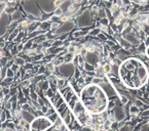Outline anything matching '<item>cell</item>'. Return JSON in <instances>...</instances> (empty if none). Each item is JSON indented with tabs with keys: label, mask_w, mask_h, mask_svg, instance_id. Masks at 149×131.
Returning <instances> with one entry per match:
<instances>
[{
	"label": "cell",
	"mask_w": 149,
	"mask_h": 131,
	"mask_svg": "<svg viewBox=\"0 0 149 131\" xmlns=\"http://www.w3.org/2000/svg\"><path fill=\"white\" fill-rule=\"evenodd\" d=\"M6 71H7V68H6V67H2L1 73H0V79L4 80V79L6 78Z\"/></svg>",
	"instance_id": "obj_17"
},
{
	"label": "cell",
	"mask_w": 149,
	"mask_h": 131,
	"mask_svg": "<svg viewBox=\"0 0 149 131\" xmlns=\"http://www.w3.org/2000/svg\"><path fill=\"white\" fill-rule=\"evenodd\" d=\"M14 76H16V73H14L13 70H11L10 68H7L6 77H8V78H14Z\"/></svg>",
	"instance_id": "obj_16"
},
{
	"label": "cell",
	"mask_w": 149,
	"mask_h": 131,
	"mask_svg": "<svg viewBox=\"0 0 149 131\" xmlns=\"http://www.w3.org/2000/svg\"><path fill=\"white\" fill-rule=\"evenodd\" d=\"M14 63H16L17 65H19L20 67H23V66L26 65V60H25V59H23V57H16Z\"/></svg>",
	"instance_id": "obj_13"
},
{
	"label": "cell",
	"mask_w": 149,
	"mask_h": 131,
	"mask_svg": "<svg viewBox=\"0 0 149 131\" xmlns=\"http://www.w3.org/2000/svg\"><path fill=\"white\" fill-rule=\"evenodd\" d=\"M55 67H56V66L53 65L52 61H49V63H47V65H46V70L52 74V73L55 72Z\"/></svg>",
	"instance_id": "obj_15"
},
{
	"label": "cell",
	"mask_w": 149,
	"mask_h": 131,
	"mask_svg": "<svg viewBox=\"0 0 149 131\" xmlns=\"http://www.w3.org/2000/svg\"><path fill=\"white\" fill-rule=\"evenodd\" d=\"M118 76L123 85L129 89H140L147 84L149 73L143 60L129 57L118 67Z\"/></svg>",
	"instance_id": "obj_1"
},
{
	"label": "cell",
	"mask_w": 149,
	"mask_h": 131,
	"mask_svg": "<svg viewBox=\"0 0 149 131\" xmlns=\"http://www.w3.org/2000/svg\"><path fill=\"white\" fill-rule=\"evenodd\" d=\"M80 101L91 115H99L108 110V95L100 85H85L80 91Z\"/></svg>",
	"instance_id": "obj_2"
},
{
	"label": "cell",
	"mask_w": 149,
	"mask_h": 131,
	"mask_svg": "<svg viewBox=\"0 0 149 131\" xmlns=\"http://www.w3.org/2000/svg\"><path fill=\"white\" fill-rule=\"evenodd\" d=\"M24 9L27 11V13L29 14H32L34 17H40V10L36 7V4L33 0H23L21 2Z\"/></svg>",
	"instance_id": "obj_4"
},
{
	"label": "cell",
	"mask_w": 149,
	"mask_h": 131,
	"mask_svg": "<svg viewBox=\"0 0 149 131\" xmlns=\"http://www.w3.org/2000/svg\"><path fill=\"white\" fill-rule=\"evenodd\" d=\"M101 25H103V26H108L109 25V20L107 18H101Z\"/></svg>",
	"instance_id": "obj_21"
},
{
	"label": "cell",
	"mask_w": 149,
	"mask_h": 131,
	"mask_svg": "<svg viewBox=\"0 0 149 131\" xmlns=\"http://www.w3.org/2000/svg\"><path fill=\"white\" fill-rule=\"evenodd\" d=\"M145 55H146V57H148V59H149V45L146 47V50H145Z\"/></svg>",
	"instance_id": "obj_28"
},
{
	"label": "cell",
	"mask_w": 149,
	"mask_h": 131,
	"mask_svg": "<svg viewBox=\"0 0 149 131\" xmlns=\"http://www.w3.org/2000/svg\"><path fill=\"white\" fill-rule=\"evenodd\" d=\"M22 13L20 10H16L14 12L10 15V18H11V22H19L22 18Z\"/></svg>",
	"instance_id": "obj_7"
},
{
	"label": "cell",
	"mask_w": 149,
	"mask_h": 131,
	"mask_svg": "<svg viewBox=\"0 0 149 131\" xmlns=\"http://www.w3.org/2000/svg\"><path fill=\"white\" fill-rule=\"evenodd\" d=\"M57 78H58V84H57V87H58L60 90H61V89H63L64 87H66L67 85H69V83L66 82V81H65L64 79L59 78V77H57Z\"/></svg>",
	"instance_id": "obj_9"
},
{
	"label": "cell",
	"mask_w": 149,
	"mask_h": 131,
	"mask_svg": "<svg viewBox=\"0 0 149 131\" xmlns=\"http://www.w3.org/2000/svg\"><path fill=\"white\" fill-rule=\"evenodd\" d=\"M74 28V23L72 21H68V22H65V24H63L61 27H59V29L56 31V35H61L63 33H67L68 31H71L72 29Z\"/></svg>",
	"instance_id": "obj_5"
},
{
	"label": "cell",
	"mask_w": 149,
	"mask_h": 131,
	"mask_svg": "<svg viewBox=\"0 0 149 131\" xmlns=\"http://www.w3.org/2000/svg\"><path fill=\"white\" fill-rule=\"evenodd\" d=\"M63 13H64V11H63V9L61 8V7H56L55 10H53V15H56V17L62 18Z\"/></svg>",
	"instance_id": "obj_11"
},
{
	"label": "cell",
	"mask_w": 149,
	"mask_h": 131,
	"mask_svg": "<svg viewBox=\"0 0 149 131\" xmlns=\"http://www.w3.org/2000/svg\"><path fill=\"white\" fill-rule=\"evenodd\" d=\"M103 1H104V2H108L109 0H103Z\"/></svg>",
	"instance_id": "obj_31"
},
{
	"label": "cell",
	"mask_w": 149,
	"mask_h": 131,
	"mask_svg": "<svg viewBox=\"0 0 149 131\" xmlns=\"http://www.w3.org/2000/svg\"><path fill=\"white\" fill-rule=\"evenodd\" d=\"M139 107H137L135 103H133V105L130 107V114L132 115V116H137V115L139 114Z\"/></svg>",
	"instance_id": "obj_10"
},
{
	"label": "cell",
	"mask_w": 149,
	"mask_h": 131,
	"mask_svg": "<svg viewBox=\"0 0 149 131\" xmlns=\"http://www.w3.org/2000/svg\"><path fill=\"white\" fill-rule=\"evenodd\" d=\"M28 131H30V130H28Z\"/></svg>",
	"instance_id": "obj_32"
},
{
	"label": "cell",
	"mask_w": 149,
	"mask_h": 131,
	"mask_svg": "<svg viewBox=\"0 0 149 131\" xmlns=\"http://www.w3.org/2000/svg\"><path fill=\"white\" fill-rule=\"evenodd\" d=\"M141 115H142L143 117H145V116H148V115H149V110H146V111L142 112V114H141Z\"/></svg>",
	"instance_id": "obj_27"
},
{
	"label": "cell",
	"mask_w": 149,
	"mask_h": 131,
	"mask_svg": "<svg viewBox=\"0 0 149 131\" xmlns=\"http://www.w3.org/2000/svg\"><path fill=\"white\" fill-rule=\"evenodd\" d=\"M114 117H115V120L117 122H121L123 120H124L125 118V112L123 111V109L120 106H115L114 107Z\"/></svg>",
	"instance_id": "obj_6"
},
{
	"label": "cell",
	"mask_w": 149,
	"mask_h": 131,
	"mask_svg": "<svg viewBox=\"0 0 149 131\" xmlns=\"http://www.w3.org/2000/svg\"><path fill=\"white\" fill-rule=\"evenodd\" d=\"M103 68H104V72H105V74H109V73H111V71H112V66H111V64H110V63H106V64H104Z\"/></svg>",
	"instance_id": "obj_12"
},
{
	"label": "cell",
	"mask_w": 149,
	"mask_h": 131,
	"mask_svg": "<svg viewBox=\"0 0 149 131\" xmlns=\"http://www.w3.org/2000/svg\"><path fill=\"white\" fill-rule=\"evenodd\" d=\"M10 23H11L10 15L6 13L5 11H2L0 13V37H3L7 33Z\"/></svg>",
	"instance_id": "obj_3"
},
{
	"label": "cell",
	"mask_w": 149,
	"mask_h": 131,
	"mask_svg": "<svg viewBox=\"0 0 149 131\" xmlns=\"http://www.w3.org/2000/svg\"><path fill=\"white\" fill-rule=\"evenodd\" d=\"M144 44L146 45V47H147V46L149 45V36H147V37H146V42H145Z\"/></svg>",
	"instance_id": "obj_29"
},
{
	"label": "cell",
	"mask_w": 149,
	"mask_h": 131,
	"mask_svg": "<svg viewBox=\"0 0 149 131\" xmlns=\"http://www.w3.org/2000/svg\"><path fill=\"white\" fill-rule=\"evenodd\" d=\"M74 57H75V53H73V52H67L66 54L64 55V61L66 64H70L71 61H73Z\"/></svg>",
	"instance_id": "obj_8"
},
{
	"label": "cell",
	"mask_w": 149,
	"mask_h": 131,
	"mask_svg": "<svg viewBox=\"0 0 149 131\" xmlns=\"http://www.w3.org/2000/svg\"><path fill=\"white\" fill-rule=\"evenodd\" d=\"M148 128H149V125H144V126L141 127L140 131H148Z\"/></svg>",
	"instance_id": "obj_25"
},
{
	"label": "cell",
	"mask_w": 149,
	"mask_h": 131,
	"mask_svg": "<svg viewBox=\"0 0 149 131\" xmlns=\"http://www.w3.org/2000/svg\"><path fill=\"white\" fill-rule=\"evenodd\" d=\"M17 53H19V51H18V47H17V46H13V48H10V54L14 55V54H17Z\"/></svg>",
	"instance_id": "obj_22"
},
{
	"label": "cell",
	"mask_w": 149,
	"mask_h": 131,
	"mask_svg": "<svg viewBox=\"0 0 149 131\" xmlns=\"http://www.w3.org/2000/svg\"><path fill=\"white\" fill-rule=\"evenodd\" d=\"M120 131H132V127L129 126V125H125L123 127L120 128Z\"/></svg>",
	"instance_id": "obj_23"
},
{
	"label": "cell",
	"mask_w": 149,
	"mask_h": 131,
	"mask_svg": "<svg viewBox=\"0 0 149 131\" xmlns=\"http://www.w3.org/2000/svg\"><path fill=\"white\" fill-rule=\"evenodd\" d=\"M107 131H114V130H112L111 128H110V129H108V130H107Z\"/></svg>",
	"instance_id": "obj_30"
},
{
	"label": "cell",
	"mask_w": 149,
	"mask_h": 131,
	"mask_svg": "<svg viewBox=\"0 0 149 131\" xmlns=\"http://www.w3.org/2000/svg\"><path fill=\"white\" fill-rule=\"evenodd\" d=\"M143 61H144V64L146 65L147 69H149V59H148V57H146V59H145V60H144Z\"/></svg>",
	"instance_id": "obj_26"
},
{
	"label": "cell",
	"mask_w": 149,
	"mask_h": 131,
	"mask_svg": "<svg viewBox=\"0 0 149 131\" xmlns=\"http://www.w3.org/2000/svg\"><path fill=\"white\" fill-rule=\"evenodd\" d=\"M86 35V33L84 32V31H78V32H75L73 34V36L75 38H80V37H83V36H85Z\"/></svg>",
	"instance_id": "obj_19"
},
{
	"label": "cell",
	"mask_w": 149,
	"mask_h": 131,
	"mask_svg": "<svg viewBox=\"0 0 149 131\" xmlns=\"http://www.w3.org/2000/svg\"><path fill=\"white\" fill-rule=\"evenodd\" d=\"M30 85H31V82H30V80H23V82H21L22 88H29Z\"/></svg>",
	"instance_id": "obj_18"
},
{
	"label": "cell",
	"mask_w": 149,
	"mask_h": 131,
	"mask_svg": "<svg viewBox=\"0 0 149 131\" xmlns=\"http://www.w3.org/2000/svg\"><path fill=\"white\" fill-rule=\"evenodd\" d=\"M100 33H102V31H101V28H96V29H94V30H91L90 31V35L91 36H98Z\"/></svg>",
	"instance_id": "obj_14"
},
{
	"label": "cell",
	"mask_w": 149,
	"mask_h": 131,
	"mask_svg": "<svg viewBox=\"0 0 149 131\" xmlns=\"http://www.w3.org/2000/svg\"><path fill=\"white\" fill-rule=\"evenodd\" d=\"M45 67H43V66H39V70H38L37 72H36V75H41L42 74V73L45 71Z\"/></svg>",
	"instance_id": "obj_20"
},
{
	"label": "cell",
	"mask_w": 149,
	"mask_h": 131,
	"mask_svg": "<svg viewBox=\"0 0 149 131\" xmlns=\"http://www.w3.org/2000/svg\"><path fill=\"white\" fill-rule=\"evenodd\" d=\"M135 105H136L137 107H143V102L137 99V101H135Z\"/></svg>",
	"instance_id": "obj_24"
}]
</instances>
